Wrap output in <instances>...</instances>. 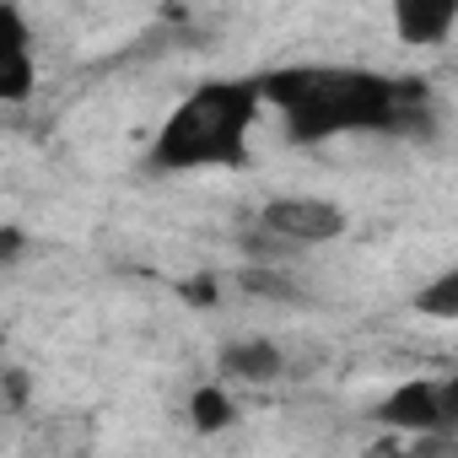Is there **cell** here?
I'll return each mask as SVG.
<instances>
[{"mask_svg":"<svg viewBox=\"0 0 458 458\" xmlns=\"http://www.w3.org/2000/svg\"><path fill=\"white\" fill-rule=\"evenodd\" d=\"M259 103L286 114V140L318 146L329 135H426L431 92L420 76H377L356 65H281L254 76Z\"/></svg>","mask_w":458,"mask_h":458,"instance_id":"1","label":"cell"},{"mask_svg":"<svg viewBox=\"0 0 458 458\" xmlns=\"http://www.w3.org/2000/svg\"><path fill=\"white\" fill-rule=\"evenodd\" d=\"M259 119V87L249 81H199L157 130L146 167L151 173H194V167H243L249 135Z\"/></svg>","mask_w":458,"mask_h":458,"instance_id":"2","label":"cell"},{"mask_svg":"<svg viewBox=\"0 0 458 458\" xmlns=\"http://www.w3.org/2000/svg\"><path fill=\"white\" fill-rule=\"evenodd\" d=\"M270 238H281L286 249H318V243H335L345 238V205L324 199V194H281V199H265L259 216H254Z\"/></svg>","mask_w":458,"mask_h":458,"instance_id":"3","label":"cell"},{"mask_svg":"<svg viewBox=\"0 0 458 458\" xmlns=\"http://www.w3.org/2000/svg\"><path fill=\"white\" fill-rule=\"evenodd\" d=\"M33 33L22 22V12L12 0H0V103H28L38 87V65H33Z\"/></svg>","mask_w":458,"mask_h":458,"instance_id":"4","label":"cell"},{"mask_svg":"<svg viewBox=\"0 0 458 458\" xmlns=\"http://www.w3.org/2000/svg\"><path fill=\"white\" fill-rule=\"evenodd\" d=\"M372 420L388 426V431H415V437L442 431V383H431V377H410V383H399L388 399H377Z\"/></svg>","mask_w":458,"mask_h":458,"instance_id":"5","label":"cell"},{"mask_svg":"<svg viewBox=\"0 0 458 458\" xmlns=\"http://www.w3.org/2000/svg\"><path fill=\"white\" fill-rule=\"evenodd\" d=\"M388 17L404 44H442L458 28V0H394Z\"/></svg>","mask_w":458,"mask_h":458,"instance_id":"6","label":"cell"},{"mask_svg":"<svg viewBox=\"0 0 458 458\" xmlns=\"http://www.w3.org/2000/svg\"><path fill=\"white\" fill-rule=\"evenodd\" d=\"M286 372V356L276 340H233V345H221V377H233V383H276Z\"/></svg>","mask_w":458,"mask_h":458,"instance_id":"7","label":"cell"},{"mask_svg":"<svg viewBox=\"0 0 458 458\" xmlns=\"http://www.w3.org/2000/svg\"><path fill=\"white\" fill-rule=\"evenodd\" d=\"M189 420H194V431L216 437V431H226V426L238 420V404H233V394H226V388L205 383V388L189 394Z\"/></svg>","mask_w":458,"mask_h":458,"instance_id":"8","label":"cell"},{"mask_svg":"<svg viewBox=\"0 0 458 458\" xmlns=\"http://www.w3.org/2000/svg\"><path fill=\"white\" fill-rule=\"evenodd\" d=\"M415 313H420V318H442V324L458 318V265L442 270V276H431V281L415 292Z\"/></svg>","mask_w":458,"mask_h":458,"instance_id":"9","label":"cell"},{"mask_svg":"<svg viewBox=\"0 0 458 458\" xmlns=\"http://www.w3.org/2000/svg\"><path fill=\"white\" fill-rule=\"evenodd\" d=\"M238 286H243L249 297H297V281H286V276L270 270V265H249V270L238 276Z\"/></svg>","mask_w":458,"mask_h":458,"instance_id":"10","label":"cell"},{"mask_svg":"<svg viewBox=\"0 0 458 458\" xmlns=\"http://www.w3.org/2000/svg\"><path fill=\"white\" fill-rule=\"evenodd\" d=\"M0 388H6V415H22V410H28V399H33V377H28L22 367H6V372H0Z\"/></svg>","mask_w":458,"mask_h":458,"instance_id":"11","label":"cell"},{"mask_svg":"<svg viewBox=\"0 0 458 458\" xmlns=\"http://www.w3.org/2000/svg\"><path fill=\"white\" fill-rule=\"evenodd\" d=\"M178 297L189 308H216L221 302V281L216 276H194V281H178Z\"/></svg>","mask_w":458,"mask_h":458,"instance_id":"12","label":"cell"},{"mask_svg":"<svg viewBox=\"0 0 458 458\" xmlns=\"http://www.w3.org/2000/svg\"><path fill=\"white\" fill-rule=\"evenodd\" d=\"M22 243H28V238H22V226H17V221L0 226V265H17V259H22Z\"/></svg>","mask_w":458,"mask_h":458,"instance_id":"13","label":"cell"},{"mask_svg":"<svg viewBox=\"0 0 458 458\" xmlns=\"http://www.w3.org/2000/svg\"><path fill=\"white\" fill-rule=\"evenodd\" d=\"M442 431H447V437H458V377H447V383H442Z\"/></svg>","mask_w":458,"mask_h":458,"instance_id":"14","label":"cell"}]
</instances>
